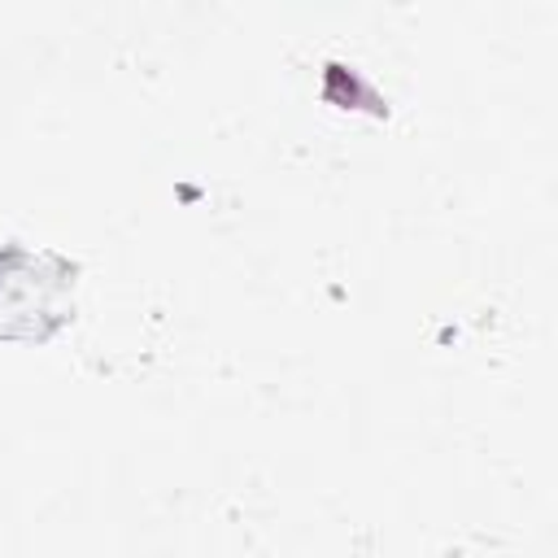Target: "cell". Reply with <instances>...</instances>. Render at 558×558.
Returning a JSON list of instances; mask_svg holds the SVG:
<instances>
[{"label":"cell","instance_id":"6da1fadb","mask_svg":"<svg viewBox=\"0 0 558 558\" xmlns=\"http://www.w3.org/2000/svg\"><path fill=\"white\" fill-rule=\"evenodd\" d=\"M78 266L52 248H0V340H48L74 318Z\"/></svg>","mask_w":558,"mask_h":558}]
</instances>
